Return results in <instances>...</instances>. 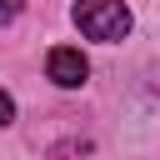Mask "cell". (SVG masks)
Returning <instances> with one entry per match:
<instances>
[{"mask_svg":"<svg viewBox=\"0 0 160 160\" xmlns=\"http://www.w3.org/2000/svg\"><path fill=\"white\" fill-rule=\"evenodd\" d=\"M75 25L85 40L115 45L130 35V5L125 0H75Z\"/></svg>","mask_w":160,"mask_h":160,"instance_id":"1","label":"cell"},{"mask_svg":"<svg viewBox=\"0 0 160 160\" xmlns=\"http://www.w3.org/2000/svg\"><path fill=\"white\" fill-rule=\"evenodd\" d=\"M45 75H50L60 90H80V85L90 80V60H85L75 45H55V50L45 55Z\"/></svg>","mask_w":160,"mask_h":160,"instance_id":"2","label":"cell"},{"mask_svg":"<svg viewBox=\"0 0 160 160\" xmlns=\"http://www.w3.org/2000/svg\"><path fill=\"white\" fill-rule=\"evenodd\" d=\"M20 10H25V0H0V25H10Z\"/></svg>","mask_w":160,"mask_h":160,"instance_id":"3","label":"cell"},{"mask_svg":"<svg viewBox=\"0 0 160 160\" xmlns=\"http://www.w3.org/2000/svg\"><path fill=\"white\" fill-rule=\"evenodd\" d=\"M10 120H15V100H10V95H5V90H0V130H5V125H10Z\"/></svg>","mask_w":160,"mask_h":160,"instance_id":"4","label":"cell"}]
</instances>
